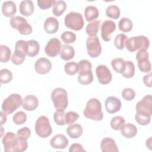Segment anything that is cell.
<instances>
[{"mask_svg": "<svg viewBox=\"0 0 152 152\" xmlns=\"http://www.w3.org/2000/svg\"><path fill=\"white\" fill-rule=\"evenodd\" d=\"M146 146L149 149V150H151V137H150L148 140H147L146 141Z\"/></svg>", "mask_w": 152, "mask_h": 152, "instance_id": "53", "label": "cell"}, {"mask_svg": "<svg viewBox=\"0 0 152 152\" xmlns=\"http://www.w3.org/2000/svg\"><path fill=\"white\" fill-rule=\"evenodd\" d=\"M5 152H23L27 148V140L15 134L12 132H7L2 140Z\"/></svg>", "mask_w": 152, "mask_h": 152, "instance_id": "2", "label": "cell"}, {"mask_svg": "<svg viewBox=\"0 0 152 152\" xmlns=\"http://www.w3.org/2000/svg\"><path fill=\"white\" fill-rule=\"evenodd\" d=\"M65 110H56L53 114V119L55 122L58 125H65L66 124L65 121Z\"/></svg>", "mask_w": 152, "mask_h": 152, "instance_id": "41", "label": "cell"}, {"mask_svg": "<svg viewBox=\"0 0 152 152\" xmlns=\"http://www.w3.org/2000/svg\"><path fill=\"white\" fill-rule=\"evenodd\" d=\"M135 119L140 125L145 126L150 124L152 115V96L148 94L142 97L135 106Z\"/></svg>", "mask_w": 152, "mask_h": 152, "instance_id": "1", "label": "cell"}, {"mask_svg": "<svg viewBox=\"0 0 152 152\" xmlns=\"http://www.w3.org/2000/svg\"><path fill=\"white\" fill-rule=\"evenodd\" d=\"M122 97L126 101H131L135 97V91L131 88H125L122 91Z\"/></svg>", "mask_w": 152, "mask_h": 152, "instance_id": "46", "label": "cell"}, {"mask_svg": "<svg viewBox=\"0 0 152 152\" xmlns=\"http://www.w3.org/2000/svg\"><path fill=\"white\" fill-rule=\"evenodd\" d=\"M56 1L55 0H37V4L40 9L46 10L53 6Z\"/></svg>", "mask_w": 152, "mask_h": 152, "instance_id": "47", "label": "cell"}, {"mask_svg": "<svg viewBox=\"0 0 152 152\" xmlns=\"http://www.w3.org/2000/svg\"><path fill=\"white\" fill-rule=\"evenodd\" d=\"M125 124V119L121 116H116L112 118L110 121V125L111 128L116 131H119L122 129Z\"/></svg>", "mask_w": 152, "mask_h": 152, "instance_id": "32", "label": "cell"}, {"mask_svg": "<svg viewBox=\"0 0 152 152\" xmlns=\"http://www.w3.org/2000/svg\"><path fill=\"white\" fill-rule=\"evenodd\" d=\"M84 116L90 119L100 121L103 119V113L100 100L96 98L88 100L83 112Z\"/></svg>", "mask_w": 152, "mask_h": 152, "instance_id": "3", "label": "cell"}, {"mask_svg": "<svg viewBox=\"0 0 152 152\" xmlns=\"http://www.w3.org/2000/svg\"><path fill=\"white\" fill-rule=\"evenodd\" d=\"M27 42V55L28 57H34L39 52V43L35 40H29Z\"/></svg>", "mask_w": 152, "mask_h": 152, "instance_id": "26", "label": "cell"}, {"mask_svg": "<svg viewBox=\"0 0 152 152\" xmlns=\"http://www.w3.org/2000/svg\"><path fill=\"white\" fill-rule=\"evenodd\" d=\"M99 15V10L97 8L94 6L89 5L85 8L84 16L86 20L87 21H91L93 20H94L95 19L97 18Z\"/></svg>", "mask_w": 152, "mask_h": 152, "instance_id": "27", "label": "cell"}, {"mask_svg": "<svg viewBox=\"0 0 152 152\" xmlns=\"http://www.w3.org/2000/svg\"><path fill=\"white\" fill-rule=\"evenodd\" d=\"M121 134L126 138H132L134 137L137 133V128L134 124L131 123L125 124L121 129Z\"/></svg>", "mask_w": 152, "mask_h": 152, "instance_id": "24", "label": "cell"}, {"mask_svg": "<svg viewBox=\"0 0 152 152\" xmlns=\"http://www.w3.org/2000/svg\"><path fill=\"white\" fill-rule=\"evenodd\" d=\"M0 113H1V126H2V125H4L7 120V114L4 112L3 111H1Z\"/></svg>", "mask_w": 152, "mask_h": 152, "instance_id": "52", "label": "cell"}, {"mask_svg": "<svg viewBox=\"0 0 152 152\" xmlns=\"http://www.w3.org/2000/svg\"><path fill=\"white\" fill-rule=\"evenodd\" d=\"M111 65L113 69L117 73H122L123 71L125 65V61L121 58H116L112 60Z\"/></svg>", "mask_w": 152, "mask_h": 152, "instance_id": "33", "label": "cell"}, {"mask_svg": "<svg viewBox=\"0 0 152 152\" xmlns=\"http://www.w3.org/2000/svg\"><path fill=\"white\" fill-rule=\"evenodd\" d=\"M35 131L36 134L43 138L50 136L52 132V128L48 117L40 116L35 123Z\"/></svg>", "mask_w": 152, "mask_h": 152, "instance_id": "9", "label": "cell"}, {"mask_svg": "<svg viewBox=\"0 0 152 152\" xmlns=\"http://www.w3.org/2000/svg\"><path fill=\"white\" fill-rule=\"evenodd\" d=\"M15 51L26 56L27 52V42L24 40H18L15 45Z\"/></svg>", "mask_w": 152, "mask_h": 152, "instance_id": "43", "label": "cell"}, {"mask_svg": "<svg viewBox=\"0 0 152 152\" xmlns=\"http://www.w3.org/2000/svg\"><path fill=\"white\" fill-rule=\"evenodd\" d=\"M100 148L103 152H118V148L115 141L110 137L103 138L100 142Z\"/></svg>", "mask_w": 152, "mask_h": 152, "instance_id": "18", "label": "cell"}, {"mask_svg": "<svg viewBox=\"0 0 152 152\" xmlns=\"http://www.w3.org/2000/svg\"><path fill=\"white\" fill-rule=\"evenodd\" d=\"M12 79V72L7 68H3L0 71V81L1 84H7Z\"/></svg>", "mask_w": 152, "mask_h": 152, "instance_id": "38", "label": "cell"}, {"mask_svg": "<svg viewBox=\"0 0 152 152\" xmlns=\"http://www.w3.org/2000/svg\"><path fill=\"white\" fill-rule=\"evenodd\" d=\"M26 58V55L16 52L14 50V53H12V56H11V62H12V64H15V65H21L23 63L24 61L25 60Z\"/></svg>", "mask_w": 152, "mask_h": 152, "instance_id": "45", "label": "cell"}, {"mask_svg": "<svg viewBox=\"0 0 152 152\" xmlns=\"http://www.w3.org/2000/svg\"><path fill=\"white\" fill-rule=\"evenodd\" d=\"M0 61L2 63L7 62L10 59L11 55L10 49L6 45H2L0 46Z\"/></svg>", "mask_w": 152, "mask_h": 152, "instance_id": "37", "label": "cell"}, {"mask_svg": "<svg viewBox=\"0 0 152 152\" xmlns=\"http://www.w3.org/2000/svg\"><path fill=\"white\" fill-rule=\"evenodd\" d=\"M39 105L37 98L34 95H28L23 99V108L27 111L34 110Z\"/></svg>", "mask_w": 152, "mask_h": 152, "instance_id": "20", "label": "cell"}, {"mask_svg": "<svg viewBox=\"0 0 152 152\" xmlns=\"http://www.w3.org/2000/svg\"><path fill=\"white\" fill-rule=\"evenodd\" d=\"M133 24L132 21L126 17L122 18L118 23L119 29L123 32H129L132 29Z\"/></svg>", "mask_w": 152, "mask_h": 152, "instance_id": "30", "label": "cell"}, {"mask_svg": "<svg viewBox=\"0 0 152 152\" xmlns=\"http://www.w3.org/2000/svg\"><path fill=\"white\" fill-rule=\"evenodd\" d=\"M65 26L74 31H79L84 27V19L82 15L75 11L67 14L64 18Z\"/></svg>", "mask_w": 152, "mask_h": 152, "instance_id": "8", "label": "cell"}, {"mask_svg": "<svg viewBox=\"0 0 152 152\" xmlns=\"http://www.w3.org/2000/svg\"><path fill=\"white\" fill-rule=\"evenodd\" d=\"M69 152H75V151H86V150L84 149L83 147L78 144V143H74L72 144L69 148Z\"/></svg>", "mask_w": 152, "mask_h": 152, "instance_id": "50", "label": "cell"}, {"mask_svg": "<svg viewBox=\"0 0 152 152\" xmlns=\"http://www.w3.org/2000/svg\"><path fill=\"white\" fill-rule=\"evenodd\" d=\"M17 135L27 140L31 135V131L30 128L27 126L23 127L17 131Z\"/></svg>", "mask_w": 152, "mask_h": 152, "instance_id": "49", "label": "cell"}, {"mask_svg": "<svg viewBox=\"0 0 152 152\" xmlns=\"http://www.w3.org/2000/svg\"><path fill=\"white\" fill-rule=\"evenodd\" d=\"M50 146L55 149H64L68 145V140L63 134H57L50 141Z\"/></svg>", "mask_w": 152, "mask_h": 152, "instance_id": "17", "label": "cell"}, {"mask_svg": "<svg viewBox=\"0 0 152 152\" xmlns=\"http://www.w3.org/2000/svg\"><path fill=\"white\" fill-rule=\"evenodd\" d=\"M66 4L64 1H57L54 4L52 13L56 17L61 16L66 10Z\"/></svg>", "mask_w": 152, "mask_h": 152, "instance_id": "31", "label": "cell"}, {"mask_svg": "<svg viewBox=\"0 0 152 152\" xmlns=\"http://www.w3.org/2000/svg\"><path fill=\"white\" fill-rule=\"evenodd\" d=\"M18 31L22 35H28L31 33L33 29L31 26L28 23L27 20L22 22L17 27Z\"/></svg>", "mask_w": 152, "mask_h": 152, "instance_id": "40", "label": "cell"}, {"mask_svg": "<svg viewBox=\"0 0 152 152\" xmlns=\"http://www.w3.org/2000/svg\"><path fill=\"white\" fill-rule=\"evenodd\" d=\"M122 106L121 100L115 96H109L105 100V108L107 113L110 114L119 112Z\"/></svg>", "mask_w": 152, "mask_h": 152, "instance_id": "15", "label": "cell"}, {"mask_svg": "<svg viewBox=\"0 0 152 152\" xmlns=\"http://www.w3.org/2000/svg\"><path fill=\"white\" fill-rule=\"evenodd\" d=\"M149 46L150 40L145 36L131 37L127 39L125 43L126 49L131 52H134L140 49L147 50Z\"/></svg>", "mask_w": 152, "mask_h": 152, "instance_id": "7", "label": "cell"}, {"mask_svg": "<svg viewBox=\"0 0 152 152\" xmlns=\"http://www.w3.org/2000/svg\"><path fill=\"white\" fill-rule=\"evenodd\" d=\"M121 74L126 78H131L133 77L135 74L134 64L131 61H125V65Z\"/></svg>", "mask_w": 152, "mask_h": 152, "instance_id": "29", "label": "cell"}, {"mask_svg": "<svg viewBox=\"0 0 152 152\" xmlns=\"http://www.w3.org/2000/svg\"><path fill=\"white\" fill-rule=\"evenodd\" d=\"M100 21L99 20H93L90 22L86 26V33L89 36H95L97 35L99 27Z\"/></svg>", "mask_w": 152, "mask_h": 152, "instance_id": "28", "label": "cell"}, {"mask_svg": "<svg viewBox=\"0 0 152 152\" xmlns=\"http://www.w3.org/2000/svg\"><path fill=\"white\" fill-rule=\"evenodd\" d=\"M75 55V50L74 48L69 45H64L62 46L60 56L64 61H69L72 59Z\"/></svg>", "mask_w": 152, "mask_h": 152, "instance_id": "25", "label": "cell"}, {"mask_svg": "<svg viewBox=\"0 0 152 152\" xmlns=\"http://www.w3.org/2000/svg\"><path fill=\"white\" fill-rule=\"evenodd\" d=\"M76 35L72 31H65L61 35V40L66 45L72 43L76 40Z\"/></svg>", "mask_w": 152, "mask_h": 152, "instance_id": "39", "label": "cell"}, {"mask_svg": "<svg viewBox=\"0 0 152 152\" xmlns=\"http://www.w3.org/2000/svg\"><path fill=\"white\" fill-rule=\"evenodd\" d=\"M64 71L66 74L74 75L78 72V64L75 62H67L64 65Z\"/></svg>", "mask_w": 152, "mask_h": 152, "instance_id": "35", "label": "cell"}, {"mask_svg": "<svg viewBox=\"0 0 152 152\" xmlns=\"http://www.w3.org/2000/svg\"><path fill=\"white\" fill-rule=\"evenodd\" d=\"M27 120V115L23 111H19L15 113L12 116L13 122L17 125H22Z\"/></svg>", "mask_w": 152, "mask_h": 152, "instance_id": "42", "label": "cell"}, {"mask_svg": "<svg viewBox=\"0 0 152 152\" xmlns=\"http://www.w3.org/2000/svg\"><path fill=\"white\" fill-rule=\"evenodd\" d=\"M23 99L17 93H13L4 100L2 103V110L7 115H10L23 104Z\"/></svg>", "mask_w": 152, "mask_h": 152, "instance_id": "6", "label": "cell"}, {"mask_svg": "<svg viewBox=\"0 0 152 152\" xmlns=\"http://www.w3.org/2000/svg\"><path fill=\"white\" fill-rule=\"evenodd\" d=\"M79 118V115L74 111H68L65 113V121L66 124L71 125L73 124Z\"/></svg>", "mask_w": 152, "mask_h": 152, "instance_id": "44", "label": "cell"}, {"mask_svg": "<svg viewBox=\"0 0 152 152\" xmlns=\"http://www.w3.org/2000/svg\"><path fill=\"white\" fill-rule=\"evenodd\" d=\"M127 36L125 34H118L115 38L114 45L115 48L119 50L123 49L125 46V43L127 40Z\"/></svg>", "mask_w": 152, "mask_h": 152, "instance_id": "36", "label": "cell"}, {"mask_svg": "<svg viewBox=\"0 0 152 152\" xmlns=\"http://www.w3.org/2000/svg\"><path fill=\"white\" fill-rule=\"evenodd\" d=\"M51 99L55 108L58 110H65L68 106V93L63 88L53 89L51 93Z\"/></svg>", "mask_w": 152, "mask_h": 152, "instance_id": "5", "label": "cell"}, {"mask_svg": "<svg viewBox=\"0 0 152 152\" xmlns=\"http://www.w3.org/2000/svg\"><path fill=\"white\" fill-rule=\"evenodd\" d=\"M61 43L57 38H52L47 43L45 48V52L49 57H55L60 54Z\"/></svg>", "mask_w": 152, "mask_h": 152, "instance_id": "12", "label": "cell"}, {"mask_svg": "<svg viewBox=\"0 0 152 152\" xmlns=\"http://www.w3.org/2000/svg\"><path fill=\"white\" fill-rule=\"evenodd\" d=\"M86 48L88 55L93 58L98 57L102 52V46L97 36L87 38Z\"/></svg>", "mask_w": 152, "mask_h": 152, "instance_id": "10", "label": "cell"}, {"mask_svg": "<svg viewBox=\"0 0 152 152\" xmlns=\"http://www.w3.org/2000/svg\"><path fill=\"white\" fill-rule=\"evenodd\" d=\"M25 20H26V18H24L23 17L21 16H14L11 17V18L10 19V25L11 26L14 28V29H17L18 26L23 21H24Z\"/></svg>", "mask_w": 152, "mask_h": 152, "instance_id": "48", "label": "cell"}, {"mask_svg": "<svg viewBox=\"0 0 152 152\" xmlns=\"http://www.w3.org/2000/svg\"><path fill=\"white\" fill-rule=\"evenodd\" d=\"M148 53L147 50L140 49L136 54L139 69L142 72H149L151 69V65L148 59Z\"/></svg>", "mask_w": 152, "mask_h": 152, "instance_id": "11", "label": "cell"}, {"mask_svg": "<svg viewBox=\"0 0 152 152\" xmlns=\"http://www.w3.org/2000/svg\"><path fill=\"white\" fill-rule=\"evenodd\" d=\"M79 66L78 81L82 85H88L93 81V75L91 72L92 64L87 59H82L78 63Z\"/></svg>", "mask_w": 152, "mask_h": 152, "instance_id": "4", "label": "cell"}, {"mask_svg": "<svg viewBox=\"0 0 152 152\" xmlns=\"http://www.w3.org/2000/svg\"><path fill=\"white\" fill-rule=\"evenodd\" d=\"M1 129H2V131H1V137H2V134H3V131H2V130H3V128H2V126H1Z\"/></svg>", "mask_w": 152, "mask_h": 152, "instance_id": "54", "label": "cell"}, {"mask_svg": "<svg viewBox=\"0 0 152 152\" xmlns=\"http://www.w3.org/2000/svg\"><path fill=\"white\" fill-rule=\"evenodd\" d=\"M96 74L99 82L103 85L110 83L112 74L109 69L104 65H99L96 68Z\"/></svg>", "mask_w": 152, "mask_h": 152, "instance_id": "13", "label": "cell"}, {"mask_svg": "<svg viewBox=\"0 0 152 152\" xmlns=\"http://www.w3.org/2000/svg\"><path fill=\"white\" fill-rule=\"evenodd\" d=\"M83 129L81 125L73 124L69 125L66 129V133L72 139H77L83 134Z\"/></svg>", "mask_w": 152, "mask_h": 152, "instance_id": "23", "label": "cell"}, {"mask_svg": "<svg viewBox=\"0 0 152 152\" xmlns=\"http://www.w3.org/2000/svg\"><path fill=\"white\" fill-rule=\"evenodd\" d=\"M116 29V24L112 20H107L103 22L101 26V36L105 42L111 40V34Z\"/></svg>", "mask_w": 152, "mask_h": 152, "instance_id": "14", "label": "cell"}, {"mask_svg": "<svg viewBox=\"0 0 152 152\" xmlns=\"http://www.w3.org/2000/svg\"><path fill=\"white\" fill-rule=\"evenodd\" d=\"M52 68L51 62L46 58L38 59L34 64V69L37 73L39 74H46Z\"/></svg>", "mask_w": 152, "mask_h": 152, "instance_id": "16", "label": "cell"}, {"mask_svg": "<svg viewBox=\"0 0 152 152\" xmlns=\"http://www.w3.org/2000/svg\"><path fill=\"white\" fill-rule=\"evenodd\" d=\"M16 11V5L13 1H8L3 2L2 5V12L4 16L7 17H12Z\"/></svg>", "mask_w": 152, "mask_h": 152, "instance_id": "21", "label": "cell"}, {"mask_svg": "<svg viewBox=\"0 0 152 152\" xmlns=\"http://www.w3.org/2000/svg\"><path fill=\"white\" fill-rule=\"evenodd\" d=\"M121 11L117 5H112L107 7L106 10V15L107 17L116 20L120 16Z\"/></svg>", "mask_w": 152, "mask_h": 152, "instance_id": "34", "label": "cell"}, {"mask_svg": "<svg viewBox=\"0 0 152 152\" xmlns=\"http://www.w3.org/2000/svg\"><path fill=\"white\" fill-rule=\"evenodd\" d=\"M34 5L31 1L25 0L22 1L20 4V13L26 17L31 15L34 11Z\"/></svg>", "mask_w": 152, "mask_h": 152, "instance_id": "22", "label": "cell"}, {"mask_svg": "<svg viewBox=\"0 0 152 152\" xmlns=\"http://www.w3.org/2000/svg\"><path fill=\"white\" fill-rule=\"evenodd\" d=\"M44 30L48 34H54L58 30L59 21L53 17H49L44 22Z\"/></svg>", "mask_w": 152, "mask_h": 152, "instance_id": "19", "label": "cell"}, {"mask_svg": "<svg viewBox=\"0 0 152 152\" xmlns=\"http://www.w3.org/2000/svg\"><path fill=\"white\" fill-rule=\"evenodd\" d=\"M143 83L146 87H151V74L150 73L148 74L145 75L142 78Z\"/></svg>", "mask_w": 152, "mask_h": 152, "instance_id": "51", "label": "cell"}]
</instances>
